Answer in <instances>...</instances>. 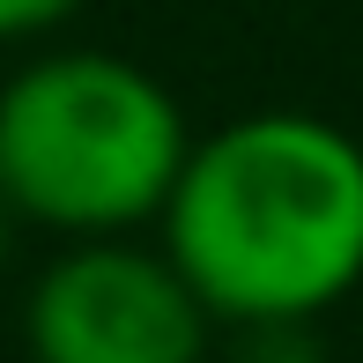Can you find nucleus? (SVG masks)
<instances>
[{"label": "nucleus", "instance_id": "1", "mask_svg": "<svg viewBox=\"0 0 363 363\" xmlns=\"http://www.w3.org/2000/svg\"><path fill=\"white\" fill-rule=\"evenodd\" d=\"M156 230L208 319H319L363 282V141L311 111L193 134Z\"/></svg>", "mask_w": 363, "mask_h": 363}, {"label": "nucleus", "instance_id": "2", "mask_svg": "<svg viewBox=\"0 0 363 363\" xmlns=\"http://www.w3.org/2000/svg\"><path fill=\"white\" fill-rule=\"evenodd\" d=\"M186 148V111L141 60L74 45L0 82V201L52 238L156 223Z\"/></svg>", "mask_w": 363, "mask_h": 363}, {"label": "nucleus", "instance_id": "3", "mask_svg": "<svg viewBox=\"0 0 363 363\" xmlns=\"http://www.w3.org/2000/svg\"><path fill=\"white\" fill-rule=\"evenodd\" d=\"M208 304L186 274L126 238H67L23 296L30 363H208Z\"/></svg>", "mask_w": 363, "mask_h": 363}, {"label": "nucleus", "instance_id": "4", "mask_svg": "<svg viewBox=\"0 0 363 363\" xmlns=\"http://www.w3.org/2000/svg\"><path fill=\"white\" fill-rule=\"evenodd\" d=\"M230 363H326V341L311 319H274V326H238V356Z\"/></svg>", "mask_w": 363, "mask_h": 363}, {"label": "nucleus", "instance_id": "5", "mask_svg": "<svg viewBox=\"0 0 363 363\" xmlns=\"http://www.w3.org/2000/svg\"><path fill=\"white\" fill-rule=\"evenodd\" d=\"M82 8V0H0V45H30V38H52L60 23Z\"/></svg>", "mask_w": 363, "mask_h": 363}, {"label": "nucleus", "instance_id": "6", "mask_svg": "<svg viewBox=\"0 0 363 363\" xmlns=\"http://www.w3.org/2000/svg\"><path fill=\"white\" fill-rule=\"evenodd\" d=\"M15 230H23V216L0 201V267H8V252H15Z\"/></svg>", "mask_w": 363, "mask_h": 363}]
</instances>
